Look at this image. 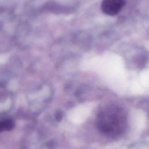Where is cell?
<instances>
[{"mask_svg":"<svg viewBox=\"0 0 149 149\" xmlns=\"http://www.w3.org/2000/svg\"><path fill=\"white\" fill-rule=\"evenodd\" d=\"M96 126L104 135L117 137L121 135L127 126V116L125 110L115 105L102 107L96 117Z\"/></svg>","mask_w":149,"mask_h":149,"instance_id":"obj_1","label":"cell"},{"mask_svg":"<svg viewBox=\"0 0 149 149\" xmlns=\"http://www.w3.org/2000/svg\"><path fill=\"white\" fill-rule=\"evenodd\" d=\"M125 5V0H103L101 5V9L105 14L114 16L122 10Z\"/></svg>","mask_w":149,"mask_h":149,"instance_id":"obj_2","label":"cell"},{"mask_svg":"<svg viewBox=\"0 0 149 149\" xmlns=\"http://www.w3.org/2000/svg\"><path fill=\"white\" fill-rule=\"evenodd\" d=\"M15 126V123L12 119H3L0 120V132L12 130Z\"/></svg>","mask_w":149,"mask_h":149,"instance_id":"obj_3","label":"cell"},{"mask_svg":"<svg viewBox=\"0 0 149 149\" xmlns=\"http://www.w3.org/2000/svg\"><path fill=\"white\" fill-rule=\"evenodd\" d=\"M55 119L58 121V122H60L62 118H63V113L61 111H58L55 112Z\"/></svg>","mask_w":149,"mask_h":149,"instance_id":"obj_4","label":"cell"}]
</instances>
